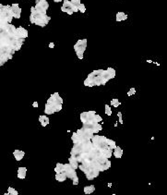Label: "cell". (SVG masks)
<instances>
[{
  "mask_svg": "<svg viewBox=\"0 0 167 195\" xmlns=\"http://www.w3.org/2000/svg\"><path fill=\"white\" fill-rule=\"evenodd\" d=\"M25 39L18 35L17 28L8 23L0 28V65L3 66L8 60L12 59L15 52L20 51Z\"/></svg>",
  "mask_w": 167,
  "mask_h": 195,
  "instance_id": "1",
  "label": "cell"
},
{
  "mask_svg": "<svg viewBox=\"0 0 167 195\" xmlns=\"http://www.w3.org/2000/svg\"><path fill=\"white\" fill-rule=\"evenodd\" d=\"M88 78L92 79L94 83L95 86H101V85H105L106 82L108 81L114 79V77L108 72L107 69H97L94 70L93 72H90L88 75Z\"/></svg>",
  "mask_w": 167,
  "mask_h": 195,
  "instance_id": "2",
  "label": "cell"
},
{
  "mask_svg": "<svg viewBox=\"0 0 167 195\" xmlns=\"http://www.w3.org/2000/svg\"><path fill=\"white\" fill-rule=\"evenodd\" d=\"M51 17L47 16L46 13H43L35 8V7L31 8V15H30V21L40 27H45L50 21Z\"/></svg>",
  "mask_w": 167,
  "mask_h": 195,
  "instance_id": "3",
  "label": "cell"
},
{
  "mask_svg": "<svg viewBox=\"0 0 167 195\" xmlns=\"http://www.w3.org/2000/svg\"><path fill=\"white\" fill-rule=\"evenodd\" d=\"M80 121L82 123H92V122H98L100 123L102 121L101 116L97 115L95 111H88V112H82L80 116Z\"/></svg>",
  "mask_w": 167,
  "mask_h": 195,
  "instance_id": "4",
  "label": "cell"
},
{
  "mask_svg": "<svg viewBox=\"0 0 167 195\" xmlns=\"http://www.w3.org/2000/svg\"><path fill=\"white\" fill-rule=\"evenodd\" d=\"M64 168H65V173H66L68 178L71 179V181H73L74 185H77L79 183V177H78L77 173H76V169H74L72 168V166H71L69 163L68 164H65L64 165Z\"/></svg>",
  "mask_w": 167,
  "mask_h": 195,
  "instance_id": "5",
  "label": "cell"
},
{
  "mask_svg": "<svg viewBox=\"0 0 167 195\" xmlns=\"http://www.w3.org/2000/svg\"><path fill=\"white\" fill-rule=\"evenodd\" d=\"M87 47V39H82V40H79L76 44L74 46V50L77 54V56L79 57V59H83V54L86 50Z\"/></svg>",
  "mask_w": 167,
  "mask_h": 195,
  "instance_id": "6",
  "label": "cell"
},
{
  "mask_svg": "<svg viewBox=\"0 0 167 195\" xmlns=\"http://www.w3.org/2000/svg\"><path fill=\"white\" fill-rule=\"evenodd\" d=\"M0 17L6 19L8 23L12 22V19L13 17V14L12 11L10 9V6L7 5V6H3V5H0Z\"/></svg>",
  "mask_w": 167,
  "mask_h": 195,
  "instance_id": "7",
  "label": "cell"
},
{
  "mask_svg": "<svg viewBox=\"0 0 167 195\" xmlns=\"http://www.w3.org/2000/svg\"><path fill=\"white\" fill-rule=\"evenodd\" d=\"M82 129L92 133H98L102 129V127L98 122H92V123H82Z\"/></svg>",
  "mask_w": 167,
  "mask_h": 195,
  "instance_id": "8",
  "label": "cell"
},
{
  "mask_svg": "<svg viewBox=\"0 0 167 195\" xmlns=\"http://www.w3.org/2000/svg\"><path fill=\"white\" fill-rule=\"evenodd\" d=\"M105 139L106 137L104 136H100V135H94L93 138L92 139V142L94 145V147L100 149V150H102L104 148H109L107 146V144H106L105 142Z\"/></svg>",
  "mask_w": 167,
  "mask_h": 195,
  "instance_id": "9",
  "label": "cell"
},
{
  "mask_svg": "<svg viewBox=\"0 0 167 195\" xmlns=\"http://www.w3.org/2000/svg\"><path fill=\"white\" fill-rule=\"evenodd\" d=\"M49 8V4L46 0H36L35 8L43 13H46L47 9Z\"/></svg>",
  "mask_w": 167,
  "mask_h": 195,
  "instance_id": "10",
  "label": "cell"
},
{
  "mask_svg": "<svg viewBox=\"0 0 167 195\" xmlns=\"http://www.w3.org/2000/svg\"><path fill=\"white\" fill-rule=\"evenodd\" d=\"M10 9L12 11L13 17L15 19H20V14H21V8H20L19 4H12L10 6Z\"/></svg>",
  "mask_w": 167,
  "mask_h": 195,
  "instance_id": "11",
  "label": "cell"
},
{
  "mask_svg": "<svg viewBox=\"0 0 167 195\" xmlns=\"http://www.w3.org/2000/svg\"><path fill=\"white\" fill-rule=\"evenodd\" d=\"M99 173H100L99 170H97L95 168H92L86 174V177L88 181H93L95 177H97L99 176Z\"/></svg>",
  "mask_w": 167,
  "mask_h": 195,
  "instance_id": "12",
  "label": "cell"
},
{
  "mask_svg": "<svg viewBox=\"0 0 167 195\" xmlns=\"http://www.w3.org/2000/svg\"><path fill=\"white\" fill-rule=\"evenodd\" d=\"M71 140H72V142H73V143H74V144H75V143H79V142H81L85 141V140L82 138L81 135L78 134L77 132H74V133L72 134Z\"/></svg>",
  "mask_w": 167,
  "mask_h": 195,
  "instance_id": "13",
  "label": "cell"
},
{
  "mask_svg": "<svg viewBox=\"0 0 167 195\" xmlns=\"http://www.w3.org/2000/svg\"><path fill=\"white\" fill-rule=\"evenodd\" d=\"M17 33H18V35L20 37V38H27L28 37V31L26 29H24L23 27L20 26L19 28H17Z\"/></svg>",
  "mask_w": 167,
  "mask_h": 195,
  "instance_id": "14",
  "label": "cell"
},
{
  "mask_svg": "<svg viewBox=\"0 0 167 195\" xmlns=\"http://www.w3.org/2000/svg\"><path fill=\"white\" fill-rule=\"evenodd\" d=\"M47 103L50 104L51 106L54 107V109H55V112H59L60 110L62 109V104H59V103H56V102H53V101H51L49 98H48V100H47Z\"/></svg>",
  "mask_w": 167,
  "mask_h": 195,
  "instance_id": "15",
  "label": "cell"
},
{
  "mask_svg": "<svg viewBox=\"0 0 167 195\" xmlns=\"http://www.w3.org/2000/svg\"><path fill=\"white\" fill-rule=\"evenodd\" d=\"M13 155L17 161H20L24 157L25 153L23 151H20V150H15V151L13 152Z\"/></svg>",
  "mask_w": 167,
  "mask_h": 195,
  "instance_id": "16",
  "label": "cell"
},
{
  "mask_svg": "<svg viewBox=\"0 0 167 195\" xmlns=\"http://www.w3.org/2000/svg\"><path fill=\"white\" fill-rule=\"evenodd\" d=\"M127 19H128V15H126L124 12H117L116 15H115V21L117 22L126 21Z\"/></svg>",
  "mask_w": 167,
  "mask_h": 195,
  "instance_id": "17",
  "label": "cell"
},
{
  "mask_svg": "<svg viewBox=\"0 0 167 195\" xmlns=\"http://www.w3.org/2000/svg\"><path fill=\"white\" fill-rule=\"evenodd\" d=\"M68 162H69V164L71 165L72 168H73L74 169H78V168H79V166H80V165H79V161H78L77 159H76L74 156L71 155V156L68 158Z\"/></svg>",
  "mask_w": 167,
  "mask_h": 195,
  "instance_id": "18",
  "label": "cell"
},
{
  "mask_svg": "<svg viewBox=\"0 0 167 195\" xmlns=\"http://www.w3.org/2000/svg\"><path fill=\"white\" fill-rule=\"evenodd\" d=\"M49 99H50L51 101H53V102H56V103H59V104H63V99L59 96V94H58V93L53 94L49 97Z\"/></svg>",
  "mask_w": 167,
  "mask_h": 195,
  "instance_id": "19",
  "label": "cell"
},
{
  "mask_svg": "<svg viewBox=\"0 0 167 195\" xmlns=\"http://www.w3.org/2000/svg\"><path fill=\"white\" fill-rule=\"evenodd\" d=\"M39 121L43 127H46L49 124V117L47 116H40Z\"/></svg>",
  "mask_w": 167,
  "mask_h": 195,
  "instance_id": "20",
  "label": "cell"
},
{
  "mask_svg": "<svg viewBox=\"0 0 167 195\" xmlns=\"http://www.w3.org/2000/svg\"><path fill=\"white\" fill-rule=\"evenodd\" d=\"M113 155H115V158H121V157H122V155H123V150H122V148L119 147V146H116L115 148V151H114Z\"/></svg>",
  "mask_w": 167,
  "mask_h": 195,
  "instance_id": "21",
  "label": "cell"
},
{
  "mask_svg": "<svg viewBox=\"0 0 167 195\" xmlns=\"http://www.w3.org/2000/svg\"><path fill=\"white\" fill-rule=\"evenodd\" d=\"M67 178H68V177H67V175H66V173H65V172H62V173H56V175H55V179H56L57 181H59V182H63V181H65Z\"/></svg>",
  "mask_w": 167,
  "mask_h": 195,
  "instance_id": "22",
  "label": "cell"
},
{
  "mask_svg": "<svg viewBox=\"0 0 167 195\" xmlns=\"http://www.w3.org/2000/svg\"><path fill=\"white\" fill-rule=\"evenodd\" d=\"M55 109H54V107L51 106L50 104H45V107H44V113L46 114V115H53L54 113H55Z\"/></svg>",
  "mask_w": 167,
  "mask_h": 195,
  "instance_id": "23",
  "label": "cell"
},
{
  "mask_svg": "<svg viewBox=\"0 0 167 195\" xmlns=\"http://www.w3.org/2000/svg\"><path fill=\"white\" fill-rule=\"evenodd\" d=\"M26 173H27V168H19V169H18V177L20 179L25 178Z\"/></svg>",
  "mask_w": 167,
  "mask_h": 195,
  "instance_id": "24",
  "label": "cell"
},
{
  "mask_svg": "<svg viewBox=\"0 0 167 195\" xmlns=\"http://www.w3.org/2000/svg\"><path fill=\"white\" fill-rule=\"evenodd\" d=\"M71 4L73 5V10H74V13L75 12H78L79 11V8L81 4L80 0H71Z\"/></svg>",
  "mask_w": 167,
  "mask_h": 195,
  "instance_id": "25",
  "label": "cell"
},
{
  "mask_svg": "<svg viewBox=\"0 0 167 195\" xmlns=\"http://www.w3.org/2000/svg\"><path fill=\"white\" fill-rule=\"evenodd\" d=\"M55 173H62V172H65L64 165L61 164V163H57V164H56V167L55 168Z\"/></svg>",
  "mask_w": 167,
  "mask_h": 195,
  "instance_id": "26",
  "label": "cell"
},
{
  "mask_svg": "<svg viewBox=\"0 0 167 195\" xmlns=\"http://www.w3.org/2000/svg\"><path fill=\"white\" fill-rule=\"evenodd\" d=\"M94 190H95V187L93 185H90V186L84 187V193L85 194H90V193H93Z\"/></svg>",
  "mask_w": 167,
  "mask_h": 195,
  "instance_id": "27",
  "label": "cell"
},
{
  "mask_svg": "<svg viewBox=\"0 0 167 195\" xmlns=\"http://www.w3.org/2000/svg\"><path fill=\"white\" fill-rule=\"evenodd\" d=\"M105 142L106 144H107V146L111 149H115L116 147V144H115V142L111 140V139H108V138H106L105 139Z\"/></svg>",
  "mask_w": 167,
  "mask_h": 195,
  "instance_id": "28",
  "label": "cell"
},
{
  "mask_svg": "<svg viewBox=\"0 0 167 195\" xmlns=\"http://www.w3.org/2000/svg\"><path fill=\"white\" fill-rule=\"evenodd\" d=\"M84 85L87 86V87H93V86H95V83L92 79H90V78L87 77V79L84 81Z\"/></svg>",
  "mask_w": 167,
  "mask_h": 195,
  "instance_id": "29",
  "label": "cell"
},
{
  "mask_svg": "<svg viewBox=\"0 0 167 195\" xmlns=\"http://www.w3.org/2000/svg\"><path fill=\"white\" fill-rule=\"evenodd\" d=\"M64 8H70L73 10V5L71 4V1H69V0H64V3H63V6ZM74 11V10H73Z\"/></svg>",
  "mask_w": 167,
  "mask_h": 195,
  "instance_id": "30",
  "label": "cell"
},
{
  "mask_svg": "<svg viewBox=\"0 0 167 195\" xmlns=\"http://www.w3.org/2000/svg\"><path fill=\"white\" fill-rule=\"evenodd\" d=\"M111 104L113 107H118L119 106H120V102H119V100L118 99H112L111 100Z\"/></svg>",
  "mask_w": 167,
  "mask_h": 195,
  "instance_id": "31",
  "label": "cell"
},
{
  "mask_svg": "<svg viewBox=\"0 0 167 195\" xmlns=\"http://www.w3.org/2000/svg\"><path fill=\"white\" fill-rule=\"evenodd\" d=\"M8 191L9 195H18L19 194V192L16 190H15L14 188H12V187H9L8 189Z\"/></svg>",
  "mask_w": 167,
  "mask_h": 195,
  "instance_id": "32",
  "label": "cell"
},
{
  "mask_svg": "<svg viewBox=\"0 0 167 195\" xmlns=\"http://www.w3.org/2000/svg\"><path fill=\"white\" fill-rule=\"evenodd\" d=\"M104 107H105V114L107 115V116H111L112 115V110H111L110 106H108V104H106Z\"/></svg>",
  "mask_w": 167,
  "mask_h": 195,
  "instance_id": "33",
  "label": "cell"
},
{
  "mask_svg": "<svg viewBox=\"0 0 167 195\" xmlns=\"http://www.w3.org/2000/svg\"><path fill=\"white\" fill-rule=\"evenodd\" d=\"M61 11H63V12H65V13H68V15H72V14L74 13V11H73L72 9L67 8H64V7L61 8Z\"/></svg>",
  "mask_w": 167,
  "mask_h": 195,
  "instance_id": "34",
  "label": "cell"
},
{
  "mask_svg": "<svg viewBox=\"0 0 167 195\" xmlns=\"http://www.w3.org/2000/svg\"><path fill=\"white\" fill-rule=\"evenodd\" d=\"M136 94V89L135 88H131L129 91H128V96H132V95H134Z\"/></svg>",
  "mask_w": 167,
  "mask_h": 195,
  "instance_id": "35",
  "label": "cell"
},
{
  "mask_svg": "<svg viewBox=\"0 0 167 195\" xmlns=\"http://www.w3.org/2000/svg\"><path fill=\"white\" fill-rule=\"evenodd\" d=\"M79 10H80L81 13H84V12L86 11V7H85V5L81 3L80 6V8H79Z\"/></svg>",
  "mask_w": 167,
  "mask_h": 195,
  "instance_id": "36",
  "label": "cell"
},
{
  "mask_svg": "<svg viewBox=\"0 0 167 195\" xmlns=\"http://www.w3.org/2000/svg\"><path fill=\"white\" fill-rule=\"evenodd\" d=\"M117 116H118V117H119V122H120L121 124H123V119H122V113H121V112H118V113H117Z\"/></svg>",
  "mask_w": 167,
  "mask_h": 195,
  "instance_id": "37",
  "label": "cell"
},
{
  "mask_svg": "<svg viewBox=\"0 0 167 195\" xmlns=\"http://www.w3.org/2000/svg\"><path fill=\"white\" fill-rule=\"evenodd\" d=\"M33 107H35V108H37V107H38V103H37V102H34V103L33 104Z\"/></svg>",
  "mask_w": 167,
  "mask_h": 195,
  "instance_id": "38",
  "label": "cell"
},
{
  "mask_svg": "<svg viewBox=\"0 0 167 195\" xmlns=\"http://www.w3.org/2000/svg\"><path fill=\"white\" fill-rule=\"evenodd\" d=\"M49 47H50V48H54V47H55V43H49Z\"/></svg>",
  "mask_w": 167,
  "mask_h": 195,
  "instance_id": "39",
  "label": "cell"
},
{
  "mask_svg": "<svg viewBox=\"0 0 167 195\" xmlns=\"http://www.w3.org/2000/svg\"><path fill=\"white\" fill-rule=\"evenodd\" d=\"M54 2H56V3H59V2H61V1H63V0H53Z\"/></svg>",
  "mask_w": 167,
  "mask_h": 195,
  "instance_id": "40",
  "label": "cell"
},
{
  "mask_svg": "<svg viewBox=\"0 0 167 195\" xmlns=\"http://www.w3.org/2000/svg\"><path fill=\"white\" fill-rule=\"evenodd\" d=\"M147 62H148V63H151L153 61H151V60H147Z\"/></svg>",
  "mask_w": 167,
  "mask_h": 195,
  "instance_id": "41",
  "label": "cell"
}]
</instances>
